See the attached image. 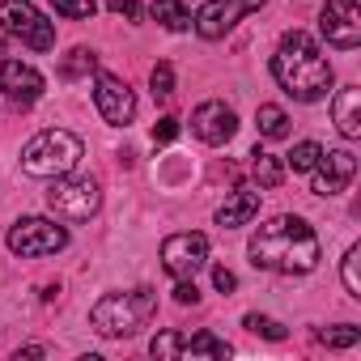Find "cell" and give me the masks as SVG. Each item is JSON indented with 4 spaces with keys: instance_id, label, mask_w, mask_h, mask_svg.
<instances>
[{
    "instance_id": "cell-1",
    "label": "cell",
    "mask_w": 361,
    "mask_h": 361,
    "mask_svg": "<svg viewBox=\"0 0 361 361\" xmlns=\"http://www.w3.org/2000/svg\"><path fill=\"white\" fill-rule=\"evenodd\" d=\"M251 264L264 268V272H281V276H302V272H314L319 264V238L314 230L293 217V213H281L272 221H264L251 238Z\"/></svg>"
},
{
    "instance_id": "cell-2",
    "label": "cell",
    "mask_w": 361,
    "mask_h": 361,
    "mask_svg": "<svg viewBox=\"0 0 361 361\" xmlns=\"http://www.w3.org/2000/svg\"><path fill=\"white\" fill-rule=\"evenodd\" d=\"M272 77L298 102H319L331 90V64L306 30H289L281 39V47L272 56Z\"/></svg>"
},
{
    "instance_id": "cell-3",
    "label": "cell",
    "mask_w": 361,
    "mask_h": 361,
    "mask_svg": "<svg viewBox=\"0 0 361 361\" xmlns=\"http://www.w3.org/2000/svg\"><path fill=\"white\" fill-rule=\"evenodd\" d=\"M153 310H157V293L140 285L132 293H106V298H98L94 310H90V323L106 340H128V336H136L153 319Z\"/></svg>"
},
{
    "instance_id": "cell-4",
    "label": "cell",
    "mask_w": 361,
    "mask_h": 361,
    "mask_svg": "<svg viewBox=\"0 0 361 361\" xmlns=\"http://www.w3.org/2000/svg\"><path fill=\"white\" fill-rule=\"evenodd\" d=\"M81 153H85L81 136H73V132H64V128H47V132H39V136L26 140V149H22V170L35 174V178H60V174L77 170Z\"/></svg>"
},
{
    "instance_id": "cell-5",
    "label": "cell",
    "mask_w": 361,
    "mask_h": 361,
    "mask_svg": "<svg viewBox=\"0 0 361 361\" xmlns=\"http://www.w3.org/2000/svg\"><path fill=\"white\" fill-rule=\"evenodd\" d=\"M47 209H51L60 221H90V217L102 209V188H98V178L73 174V170L60 174V178H51Z\"/></svg>"
},
{
    "instance_id": "cell-6",
    "label": "cell",
    "mask_w": 361,
    "mask_h": 361,
    "mask_svg": "<svg viewBox=\"0 0 361 361\" xmlns=\"http://www.w3.org/2000/svg\"><path fill=\"white\" fill-rule=\"evenodd\" d=\"M5 243L22 259H43V255H56V251L68 247V230L56 226V221H47V217H22V221L9 226Z\"/></svg>"
},
{
    "instance_id": "cell-7",
    "label": "cell",
    "mask_w": 361,
    "mask_h": 361,
    "mask_svg": "<svg viewBox=\"0 0 361 361\" xmlns=\"http://www.w3.org/2000/svg\"><path fill=\"white\" fill-rule=\"evenodd\" d=\"M0 30L9 39H22L35 51H51L56 47V26L30 5V0H5L0 5Z\"/></svg>"
},
{
    "instance_id": "cell-8",
    "label": "cell",
    "mask_w": 361,
    "mask_h": 361,
    "mask_svg": "<svg viewBox=\"0 0 361 361\" xmlns=\"http://www.w3.org/2000/svg\"><path fill=\"white\" fill-rule=\"evenodd\" d=\"M149 353L157 361H174V357H204V361H226L230 357V344L217 340L213 331H161L153 336Z\"/></svg>"
},
{
    "instance_id": "cell-9",
    "label": "cell",
    "mask_w": 361,
    "mask_h": 361,
    "mask_svg": "<svg viewBox=\"0 0 361 361\" xmlns=\"http://www.w3.org/2000/svg\"><path fill=\"white\" fill-rule=\"evenodd\" d=\"M204 264H209V238H204V234L183 230V234H170V238L161 243V268H166L174 281L196 276Z\"/></svg>"
},
{
    "instance_id": "cell-10",
    "label": "cell",
    "mask_w": 361,
    "mask_h": 361,
    "mask_svg": "<svg viewBox=\"0 0 361 361\" xmlns=\"http://www.w3.org/2000/svg\"><path fill=\"white\" fill-rule=\"evenodd\" d=\"M319 35L331 47L353 51L361 43V5L357 0H327L323 13H319Z\"/></svg>"
},
{
    "instance_id": "cell-11",
    "label": "cell",
    "mask_w": 361,
    "mask_h": 361,
    "mask_svg": "<svg viewBox=\"0 0 361 361\" xmlns=\"http://www.w3.org/2000/svg\"><path fill=\"white\" fill-rule=\"evenodd\" d=\"M259 9H264V0H209L192 18V26H196L200 39H226L247 13H259Z\"/></svg>"
},
{
    "instance_id": "cell-12",
    "label": "cell",
    "mask_w": 361,
    "mask_h": 361,
    "mask_svg": "<svg viewBox=\"0 0 361 361\" xmlns=\"http://www.w3.org/2000/svg\"><path fill=\"white\" fill-rule=\"evenodd\" d=\"M94 106L111 128H128L136 115V94L115 73H94Z\"/></svg>"
},
{
    "instance_id": "cell-13",
    "label": "cell",
    "mask_w": 361,
    "mask_h": 361,
    "mask_svg": "<svg viewBox=\"0 0 361 361\" xmlns=\"http://www.w3.org/2000/svg\"><path fill=\"white\" fill-rule=\"evenodd\" d=\"M357 174V157L348 149H331V153H319V161L310 166V192L314 196H340Z\"/></svg>"
},
{
    "instance_id": "cell-14",
    "label": "cell",
    "mask_w": 361,
    "mask_h": 361,
    "mask_svg": "<svg viewBox=\"0 0 361 361\" xmlns=\"http://www.w3.org/2000/svg\"><path fill=\"white\" fill-rule=\"evenodd\" d=\"M0 90H5V98H9L18 111H26V106H35V102L43 98L47 81H43V73H39L35 64L5 60V64H0Z\"/></svg>"
},
{
    "instance_id": "cell-15",
    "label": "cell",
    "mask_w": 361,
    "mask_h": 361,
    "mask_svg": "<svg viewBox=\"0 0 361 361\" xmlns=\"http://www.w3.org/2000/svg\"><path fill=\"white\" fill-rule=\"evenodd\" d=\"M192 132L204 140V145H226V140H234V132H238V115H234V106H226V102H200L196 111H192Z\"/></svg>"
},
{
    "instance_id": "cell-16",
    "label": "cell",
    "mask_w": 361,
    "mask_h": 361,
    "mask_svg": "<svg viewBox=\"0 0 361 361\" xmlns=\"http://www.w3.org/2000/svg\"><path fill=\"white\" fill-rule=\"evenodd\" d=\"M331 123H336V132H340L344 140H357V136H361V90H357V85H348V90L336 94V102H331Z\"/></svg>"
},
{
    "instance_id": "cell-17",
    "label": "cell",
    "mask_w": 361,
    "mask_h": 361,
    "mask_svg": "<svg viewBox=\"0 0 361 361\" xmlns=\"http://www.w3.org/2000/svg\"><path fill=\"white\" fill-rule=\"evenodd\" d=\"M255 213H259V192H234V196L217 209V226H221V230H238V226H247Z\"/></svg>"
},
{
    "instance_id": "cell-18",
    "label": "cell",
    "mask_w": 361,
    "mask_h": 361,
    "mask_svg": "<svg viewBox=\"0 0 361 361\" xmlns=\"http://www.w3.org/2000/svg\"><path fill=\"white\" fill-rule=\"evenodd\" d=\"M149 13H153V22H161L170 35H183V30H192V13L183 9V0H153V5H149Z\"/></svg>"
},
{
    "instance_id": "cell-19",
    "label": "cell",
    "mask_w": 361,
    "mask_h": 361,
    "mask_svg": "<svg viewBox=\"0 0 361 361\" xmlns=\"http://www.w3.org/2000/svg\"><path fill=\"white\" fill-rule=\"evenodd\" d=\"M251 174H255V183H259L264 192H272V188H281L285 166H281V157H276V153H268V149H255V153H251Z\"/></svg>"
},
{
    "instance_id": "cell-20",
    "label": "cell",
    "mask_w": 361,
    "mask_h": 361,
    "mask_svg": "<svg viewBox=\"0 0 361 361\" xmlns=\"http://www.w3.org/2000/svg\"><path fill=\"white\" fill-rule=\"evenodd\" d=\"M255 123H259V136H268V140L289 136V115H285L276 102H264V106L255 111Z\"/></svg>"
},
{
    "instance_id": "cell-21",
    "label": "cell",
    "mask_w": 361,
    "mask_h": 361,
    "mask_svg": "<svg viewBox=\"0 0 361 361\" xmlns=\"http://www.w3.org/2000/svg\"><path fill=\"white\" fill-rule=\"evenodd\" d=\"M90 73H98V56H94V51H85V47H73V51L60 60V77H64V81L90 77Z\"/></svg>"
},
{
    "instance_id": "cell-22",
    "label": "cell",
    "mask_w": 361,
    "mask_h": 361,
    "mask_svg": "<svg viewBox=\"0 0 361 361\" xmlns=\"http://www.w3.org/2000/svg\"><path fill=\"white\" fill-rule=\"evenodd\" d=\"M340 276H344V289H348V298H357V302H361V247H348V251H344Z\"/></svg>"
},
{
    "instance_id": "cell-23",
    "label": "cell",
    "mask_w": 361,
    "mask_h": 361,
    "mask_svg": "<svg viewBox=\"0 0 361 361\" xmlns=\"http://www.w3.org/2000/svg\"><path fill=\"white\" fill-rule=\"evenodd\" d=\"M314 336H319V344H327V348H353V344L361 340V327L336 323V327H323V331H314Z\"/></svg>"
},
{
    "instance_id": "cell-24",
    "label": "cell",
    "mask_w": 361,
    "mask_h": 361,
    "mask_svg": "<svg viewBox=\"0 0 361 361\" xmlns=\"http://www.w3.org/2000/svg\"><path fill=\"white\" fill-rule=\"evenodd\" d=\"M243 327L247 331H255V336H264V340H285L289 331H285V323H276V319H268V314H247L243 319Z\"/></svg>"
},
{
    "instance_id": "cell-25",
    "label": "cell",
    "mask_w": 361,
    "mask_h": 361,
    "mask_svg": "<svg viewBox=\"0 0 361 361\" xmlns=\"http://www.w3.org/2000/svg\"><path fill=\"white\" fill-rule=\"evenodd\" d=\"M60 18H77V22H90L98 13V0H51Z\"/></svg>"
},
{
    "instance_id": "cell-26",
    "label": "cell",
    "mask_w": 361,
    "mask_h": 361,
    "mask_svg": "<svg viewBox=\"0 0 361 361\" xmlns=\"http://www.w3.org/2000/svg\"><path fill=\"white\" fill-rule=\"evenodd\" d=\"M319 153H323V149H319L314 140H302V145H293V153H289L285 161H289V170H310V166L319 161Z\"/></svg>"
},
{
    "instance_id": "cell-27",
    "label": "cell",
    "mask_w": 361,
    "mask_h": 361,
    "mask_svg": "<svg viewBox=\"0 0 361 361\" xmlns=\"http://www.w3.org/2000/svg\"><path fill=\"white\" fill-rule=\"evenodd\" d=\"M149 85H153V98H170L174 94V68L170 64H153Z\"/></svg>"
},
{
    "instance_id": "cell-28",
    "label": "cell",
    "mask_w": 361,
    "mask_h": 361,
    "mask_svg": "<svg viewBox=\"0 0 361 361\" xmlns=\"http://www.w3.org/2000/svg\"><path fill=\"white\" fill-rule=\"evenodd\" d=\"M174 302H178V306H196V302H200L196 276H183V281H174Z\"/></svg>"
},
{
    "instance_id": "cell-29",
    "label": "cell",
    "mask_w": 361,
    "mask_h": 361,
    "mask_svg": "<svg viewBox=\"0 0 361 361\" xmlns=\"http://www.w3.org/2000/svg\"><path fill=\"white\" fill-rule=\"evenodd\" d=\"M174 136H178V119H174V115H161V119L153 123V140H157V145H170Z\"/></svg>"
},
{
    "instance_id": "cell-30",
    "label": "cell",
    "mask_w": 361,
    "mask_h": 361,
    "mask_svg": "<svg viewBox=\"0 0 361 361\" xmlns=\"http://www.w3.org/2000/svg\"><path fill=\"white\" fill-rule=\"evenodd\" d=\"M106 9H111V13H119V18H128V22H136V18H140V5H136V0H106Z\"/></svg>"
},
{
    "instance_id": "cell-31",
    "label": "cell",
    "mask_w": 361,
    "mask_h": 361,
    "mask_svg": "<svg viewBox=\"0 0 361 361\" xmlns=\"http://www.w3.org/2000/svg\"><path fill=\"white\" fill-rule=\"evenodd\" d=\"M213 285H217L221 293H234V289H238V276H234L230 268H213Z\"/></svg>"
},
{
    "instance_id": "cell-32",
    "label": "cell",
    "mask_w": 361,
    "mask_h": 361,
    "mask_svg": "<svg viewBox=\"0 0 361 361\" xmlns=\"http://www.w3.org/2000/svg\"><path fill=\"white\" fill-rule=\"evenodd\" d=\"M22 357H47V348H43V344H26V348H18V361H22Z\"/></svg>"
},
{
    "instance_id": "cell-33",
    "label": "cell",
    "mask_w": 361,
    "mask_h": 361,
    "mask_svg": "<svg viewBox=\"0 0 361 361\" xmlns=\"http://www.w3.org/2000/svg\"><path fill=\"white\" fill-rule=\"evenodd\" d=\"M0 56H5V43H0Z\"/></svg>"
}]
</instances>
